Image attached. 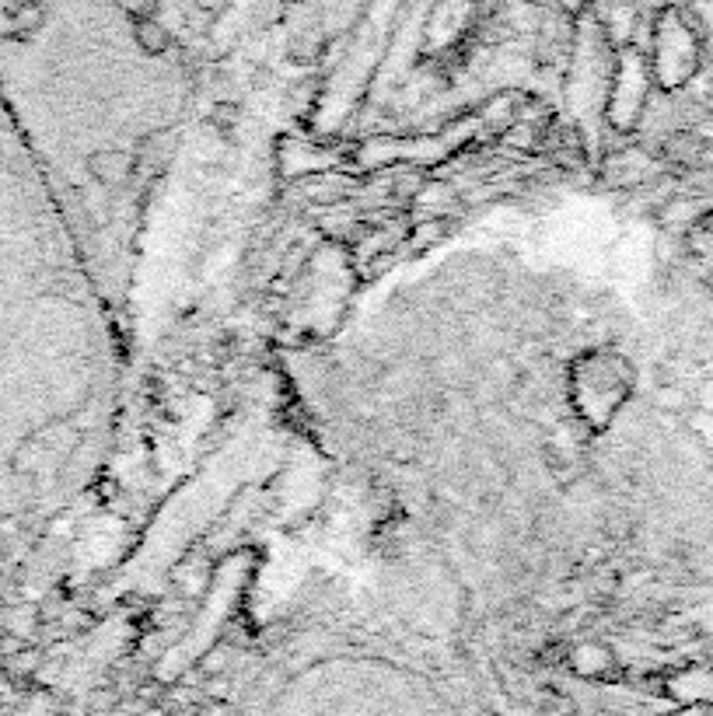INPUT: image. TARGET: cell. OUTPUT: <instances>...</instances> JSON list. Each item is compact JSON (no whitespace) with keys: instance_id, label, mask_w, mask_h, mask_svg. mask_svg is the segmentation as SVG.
I'll use <instances>...</instances> for the list:
<instances>
[{"instance_id":"6da1fadb","label":"cell","mask_w":713,"mask_h":716,"mask_svg":"<svg viewBox=\"0 0 713 716\" xmlns=\"http://www.w3.org/2000/svg\"><path fill=\"white\" fill-rule=\"evenodd\" d=\"M700 67V35L679 7H665L654 28V70L665 88H679Z\"/></svg>"},{"instance_id":"7a4b0ae2","label":"cell","mask_w":713,"mask_h":716,"mask_svg":"<svg viewBox=\"0 0 713 716\" xmlns=\"http://www.w3.org/2000/svg\"><path fill=\"white\" fill-rule=\"evenodd\" d=\"M88 168H91V175L102 182V186H123L133 172V158L130 154H123V151H116V147H109V151L91 154Z\"/></svg>"},{"instance_id":"3957f363","label":"cell","mask_w":713,"mask_h":716,"mask_svg":"<svg viewBox=\"0 0 713 716\" xmlns=\"http://www.w3.org/2000/svg\"><path fill=\"white\" fill-rule=\"evenodd\" d=\"M693 7L703 25V35H707V42H713V0H693Z\"/></svg>"},{"instance_id":"277c9868","label":"cell","mask_w":713,"mask_h":716,"mask_svg":"<svg viewBox=\"0 0 713 716\" xmlns=\"http://www.w3.org/2000/svg\"><path fill=\"white\" fill-rule=\"evenodd\" d=\"M0 119H4V102H0Z\"/></svg>"}]
</instances>
